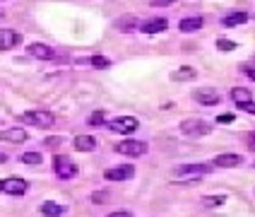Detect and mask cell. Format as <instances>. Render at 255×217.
<instances>
[{"label":"cell","mask_w":255,"mask_h":217,"mask_svg":"<svg viewBox=\"0 0 255 217\" xmlns=\"http://www.w3.org/2000/svg\"><path fill=\"white\" fill-rule=\"evenodd\" d=\"M212 172V164H205V162H198V164H178L176 169H173V176H178V179H190V184H195L200 176H205V174Z\"/></svg>","instance_id":"6da1fadb"},{"label":"cell","mask_w":255,"mask_h":217,"mask_svg":"<svg viewBox=\"0 0 255 217\" xmlns=\"http://www.w3.org/2000/svg\"><path fill=\"white\" fill-rule=\"evenodd\" d=\"M181 133L185 138H205V135L212 133V126L205 123L202 118H188V121L181 123Z\"/></svg>","instance_id":"7a4b0ae2"},{"label":"cell","mask_w":255,"mask_h":217,"mask_svg":"<svg viewBox=\"0 0 255 217\" xmlns=\"http://www.w3.org/2000/svg\"><path fill=\"white\" fill-rule=\"evenodd\" d=\"M22 121L24 123H31V126H36V128H51L53 123H56V116L51 114V111H24L22 114Z\"/></svg>","instance_id":"3957f363"},{"label":"cell","mask_w":255,"mask_h":217,"mask_svg":"<svg viewBox=\"0 0 255 217\" xmlns=\"http://www.w3.org/2000/svg\"><path fill=\"white\" fill-rule=\"evenodd\" d=\"M109 128L114 133H121V135H130V133H135L140 128V121L135 116H118L114 121H109Z\"/></svg>","instance_id":"277c9868"},{"label":"cell","mask_w":255,"mask_h":217,"mask_svg":"<svg viewBox=\"0 0 255 217\" xmlns=\"http://www.w3.org/2000/svg\"><path fill=\"white\" fill-rule=\"evenodd\" d=\"M116 152L126 155V157H142V155H147V143L144 140H123L116 145Z\"/></svg>","instance_id":"5b68a950"},{"label":"cell","mask_w":255,"mask_h":217,"mask_svg":"<svg viewBox=\"0 0 255 217\" xmlns=\"http://www.w3.org/2000/svg\"><path fill=\"white\" fill-rule=\"evenodd\" d=\"M27 188H29V184L24 179H19V176H7V179L0 181V191L5 196H24Z\"/></svg>","instance_id":"8992f818"},{"label":"cell","mask_w":255,"mask_h":217,"mask_svg":"<svg viewBox=\"0 0 255 217\" xmlns=\"http://www.w3.org/2000/svg\"><path fill=\"white\" fill-rule=\"evenodd\" d=\"M53 172H56L58 179L68 181V179H75V176H77V164L68 157H56L53 159Z\"/></svg>","instance_id":"52a82bcc"},{"label":"cell","mask_w":255,"mask_h":217,"mask_svg":"<svg viewBox=\"0 0 255 217\" xmlns=\"http://www.w3.org/2000/svg\"><path fill=\"white\" fill-rule=\"evenodd\" d=\"M135 176V167L132 164H121V167H111L104 172V179L106 181H128Z\"/></svg>","instance_id":"ba28073f"},{"label":"cell","mask_w":255,"mask_h":217,"mask_svg":"<svg viewBox=\"0 0 255 217\" xmlns=\"http://www.w3.org/2000/svg\"><path fill=\"white\" fill-rule=\"evenodd\" d=\"M193 99L198 101V104H202V106H214V104H219V92L217 89H210V87H200V89H195L193 92Z\"/></svg>","instance_id":"9c48e42d"},{"label":"cell","mask_w":255,"mask_h":217,"mask_svg":"<svg viewBox=\"0 0 255 217\" xmlns=\"http://www.w3.org/2000/svg\"><path fill=\"white\" fill-rule=\"evenodd\" d=\"M22 43V34L14 29H0V51H10Z\"/></svg>","instance_id":"30bf717a"},{"label":"cell","mask_w":255,"mask_h":217,"mask_svg":"<svg viewBox=\"0 0 255 217\" xmlns=\"http://www.w3.org/2000/svg\"><path fill=\"white\" fill-rule=\"evenodd\" d=\"M27 53L31 58H39V60H51V58L56 56V51L51 46H46V43H29Z\"/></svg>","instance_id":"8fae6325"},{"label":"cell","mask_w":255,"mask_h":217,"mask_svg":"<svg viewBox=\"0 0 255 217\" xmlns=\"http://www.w3.org/2000/svg\"><path fill=\"white\" fill-rule=\"evenodd\" d=\"M166 27H169L166 17H152V19L142 22V24H140V31H142V34H159V31H164Z\"/></svg>","instance_id":"7c38bea8"},{"label":"cell","mask_w":255,"mask_h":217,"mask_svg":"<svg viewBox=\"0 0 255 217\" xmlns=\"http://www.w3.org/2000/svg\"><path fill=\"white\" fill-rule=\"evenodd\" d=\"M0 140L2 143H12V145H19V143H27V130L24 128H7L0 133Z\"/></svg>","instance_id":"4fadbf2b"},{"label":"cell","mask_w":255,"mask_h":217,"mask_svg":"<svg viewBox=\"0 0 255 217\" xmlns=\"http://www.w3.org/2000/svg\"><path fill=\"white\" fill-rule=\"evenodd\" d=\"M241 162H246L241 155L227 152V155H217V157H214V167H219V169H231V167H239Z\"/></svg>","instance_id":"5bb4252c"},{"label":"cell","mask_w":255,"mask_h":217,"mask_svg":"<svg viewBox=\"0 0 255 217\" xmlns=\"http://www.w3.org/2000/svg\"><path fill=\"white\" fill-rule=\"evenodd\" d=\"M202 24H205V19H202L200 14H195V17H183V19L178 22V29H181L183 34H190V31H198Z\"/></svg>","instance_id":"9a60e30c"},{"label":"cell","mask_w":255,"mask_h":217,"mask_svg":"<svg viewBox=\"0 0 255 217\" xmlns=\"http://www.w3.org/2000/svg\"><path fill=\"white\" fill-rule=\"evenodd\" d=\"M75 150H80V152H94L97 150V138H92V135H77L75 140Z\"/></svg>","instance_id":"2e32d148"},{"label":"cell","mask_w":255,"mask_h":217,"mask_svg":"<svg viewBox=\"0 0 255 217\" xmlns=\"http://www.w3.org/2000/svg\"><path fill=\"white\" fill-rule=\"evenodd\" d=\"M248 22V14L246 12H231V14H227L224 19H222V27H241V24H246Z\"/></svg>","instance_id":"e0dca14e"},{"label":"cell","mask_w":255,"mask_h":217,"mask_svg":"<svg viewBox=\"0 0 255 217\" xmlns=\"http://www.w3.org/2000/svg\"><path fill=\"white\" fill-rule=\"evenodd\" d=\"M114 27L118 29V31H132L135 27H140V22H137L132 14H126V17H118V19H116Z\"/></svg>","instance_id":"ac0fdd59"},{"label":"cell","mask_w":255,"mask_h":217,"mask_svg":"<svg viewBox=\"0 0 255 217\" xmlns=\"http://www.w3.org/2000/svg\"><path fill=\"white\" fill-rule=\"evenodd\" d=\"M63 213H65V208L58 205V203H53V201H46L41 205V215H46V217H60Z\"/></svg>","instance_id":"d6986e66"},{"label":"cell","mask_w":255,"mask_h":217,"mask_svg":"<svg viewBox=\"0 0 255 217\" xmlns=\"http://www.w3.org/2000/svg\"><path fill=\"white\" fill-rule=\"evenodd\" d=\"M231 99H234L236 106H241L246 101H251V89H246V87H234V89H231Z\"/></svg>","instance_id":"ffe728a7"},{"label":"cell","mask_w":255,"mask_h":217,"mask_svg":"<svg viewBox=\"0 0 255 217\" xmlns=\"http://www.w3.org/2000/svg\"><path fill=\"white\" fill-rule=\"evenodd\" d=\"M195 75L198 72L193 70V68H178L176 72H171V80L173 82H185V80H195Z\"/></svg>","instance_id":"44dd1931"},{"label":"cell","mask_w":255,"mask_h":217,"mask_svg":"<svg viewBox=\"0 0 255 217\" xmlns=\"http://www.w3.org/2000/svg\"><path fill=\"white\" fill-rule=\"evenodd\" d=\"M229 198L224 193H219V196H202V205L205 208H219V205H224Z\"/></svg>","instance_id":"7402d4cb"},{"label":"cell","mask_w":255,"mask_h":217,"mask_svg":"<svg viewBox=\"0 0 255 217\" xmlns=\"http://www.w3.org/2000/svg\"><path fill=\"white\" fill-rule=\"evenodd\" d=\"M89 63H92L94 68H99V70H106V68L111 65V60H109V58H104V56H92L89 58Z\"/></svg>","instance_id":"603a6c76"},{"label":"cell","mask_w":255,"mask_h":217,"mask_svg":"<svg viewBox=\"0 0 255 217\" xmlns=\"http://www.w3.org/2000/svg\"><path fill=\"white\" fill-rule=\"evenodd\" d=\"M19 162H24V164H41V155L39 152H24Z\"/></svg>","instance_id":"cb8c5ba5"},{"label":"cell","mask_w":255,"mask_h":217,"mask_svg":"<svg viewBox=\"0 0 255 217\" xmlns=\"http://www.w3.org/2000/svg\"><path fill=\"white\" fill-rule=\"evenodd\" d=\"M217 48L219 51H236V41H231V39H217Z\"/></svg>","instance_id":"d4e9b609"},{"label":"cell","mask_w":255,"mask_h":217,"mask_svg":"<svg viewBox=\"0 0 255 217\" xmlns=\"http://www.w3.org/2000/svg\"><path fill=\"white\" fill-rule=\"evenodd\" d=\"M87 123H89V126H101V123H104V111H94V114L87 118Z\"/></svg>","instance_id":"484cf974"},{"label":"cell","mask_w":255,"mask_h":217,"mask_svg":"<svg viewBox=\"0 0 255 217\" xmlns=\"http://www.w3.org/2000/svg\"><path fill=\"white\" fill-rule=\"evenodd\" d=\"M109 201V193L106 191H97V193H92V203H97V205H101V203Z\"/></svg>","instance_id":"4316f807"},{"label":"cell","mask_w":255,"mask_h":217,"mask_svg":"<svg viewBox=\"0 0 255 217\" xmlns=\"http://www.w3.org/2000/svg\"><path fill=\"white\" fill-rule=\"evenodd\" d=\"M63 143V138H46V140H43V145H46V147H58V145Z\"/></svg>","instance_id":"83f0119b"},{"label":"cell","mask_w":255,"mask_h":217,"mask_svg":"<svg viewBox=\"0 0 255 217\" xmlns=\"http://www.w3.org/2000/svg\"><path fill=\"white\" fill-rule=\"evenodd\" d=\"M239 109H241V111H248V114H255V101H253V99L246 101V104H241Z\"/></svg>","instance_id":"f1b7e54d"},{"label":"cell","mask_w":255,"mask_h":217,"mask_svg":"<svg viewBox=\"0 0 255 217\" xmlns=\"http://www.w3.org/2000/svg\"><path fill=\"white\" fill-rule=\"evenodd\" d=\"M234 121V114H222L217 116V123H231Z\"/></svg>","instance_id":"f546056e"},{"label":"cell","mask_w":255,"mask_h":217,"mask_svg":"<svg viewBox=\"0 0 255 217\" xmlns=\"http://www.w3.org/2000/svg\"><path fill=\"white\" fill-rule=\"evenodd\" d=\"M149 2H152L154 7H164V5H173L176 0H149Z\"/></svg>","instance_id":"4dcf8cb0"},{"label":"cell","mask_w":255,"mask_h":217,"mask_svg":"<svg viewBox=\"0 0 255 217\" xmlns=\"http://www.w3.org/2000/svg\"><path fill=\"white\" fill-rule=\"evenodd\" d=\"M106 217H132V213H128V210H116V213H111V215Z\"/></svg>","instance_id":"1f68e13d"},{"label":"cell","mask_w":255,"mask_h":217,"mask_svg":"<svg viewBox=\"0 0 255 217\" xmlns=\"http://www.w3.org/2000/svg\"><path fill=\"white\" fill-rule=\"evenodd\" d=\"M248 147L255 152V130H251V133H248Z\"/></svg>","instance_id":"d6a6232c"},{"label":"cell","mask_w":255,"mask_h":217,"mask_svg":"<svg viewBox=\"0 0 255 217\" xmlns=\"http://www.w3.org/2000/svg\"><path fill=\"white\" fill-rule=\"evenodd\" d=\"M241 70L246 72V75H248L251 80H255V68H251V65H246V68H241Z\"/></svg>","instance_id":"836d02e7"},{"label":"cell","mask_w":255,"mask_h":217,"mask_svg":"<svg viewBox=\"0 0 255 217\" xmlns=\"http://www.w3.org/2000/svg\"><path fill=\"white\" fill-rule=\"evenodd\" d=\"M2 162H7V157H5V152H0V164H2Z\"/></svg>","instance_id":"e575fe53"},{"label":"cell","mask_w":255,"mask_h":217,"mask_svg":"<svg viewBox=\"0 0 255 217\" xmlns=\"http://www.w3.org/2000/svg\"><path fill=\"white\" fill-rule=\"evenodd\" d=\"M0 19H2V10H0Z\"/></svg>","instance_id":"d590c367"},{"label":"cell","mask_w":255,"mask_h":217,"mask_svg":"<svg viewBox=\"0 0 255 217\" xmlns=\"http://www.w3.org/2000/svg\"><path fill=\"white\" fill-rule=\"evenodd\" d=\"M253 60H255V56H253Z\"/></svg>","instance_id":"8d00e7d4"},{"label":"cell","mask_w":255,"mask_h":217,"mask_svg":"<svg viewBox=\"0 0 255 217\" xmlns=\"http://www.w3.org/2000/svg\"><path fill=\"white\" fill-rule=\"evenodd\" d=\"M253 167H255V164H253Z\"/></svg>","instance_id":"74e56055"}]
</instances>
